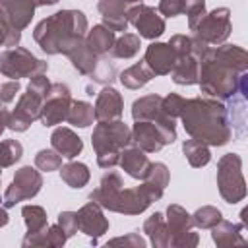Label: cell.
Returning <instances> with one entry per match:
<instances>
[{
  "label": "cell",
  "mask_w": 248,
  "mask_h": 248,
  "mask_svg": "<svg viewBox=\"0 0 248 248\" xmlns=\"http://www.w3.org/2000/svg\"><path fill=\"white\" fill-rule=\"evenodd\" d=\"M8 118H10V110L6 108L4 103H0V136H2V132L8 128Z\"/></svg>",
  "instance_id": "obj_48"
},
{
  "label": "cell",
  "mask_w": 248,
  "mask_h": 248,
  "mask_svg": "<svg viewBox=\"0 0 248 248\" xmlns=\"http://www.w3.org/2000/svg\"><path fill=\"white\" fill-rule=\"evenodd\" d=\"M143 62L153 72V76H167V74H170V70L176 62V54L169 46V43H151L145 48Z\"/></svg>",
  "instance_id": "obj_17"
},
{
  "label": "cell",
  "mask_w": 248,
  "mask_h": 248,
  "mask_svg": "<svg viewBox=\"0 0 248 248\" xmlns=\"http://www.w3.org/2000/svg\"><path fill=\"white\" fill-rule=\"evenodd\" d=\"M58 225H60V229L64 231V234L68 238L74 236L78 232V215H76V211H60Z\"/></svg>",
  "instance_id": "obj_45"
},
{
  "label": "cell",
  "mask_w": 248,
  "mask_h": 248,
  "mask_svg": "<svg viewBox=\"0 0 248 248\" xmlns=\"http://www.w3.org/2000/svg\"><path fill=\"white\" fill-rule=\"evenodd\" d=\"M217 188L227 203H238L246 198V180L242 176V159L227 153L217 163Z\"/></svg>",
  "instance_id": "obj_6"
},
{
  "label": "cell",
  "mask_w": 248,
  "mask_h": 248,
  "mask_svg": "<svg viewBox=\"0 0 248 248\" xmlns=\"http://www.w3.org/2000/svg\"><path fill=\"white\" fill-rule=\"evenodd\" d=\"M58 0H37V6H52L56 4Z\"/></svg>",
  "instance_id": "obj_50"
},
{
  "label": "cell",
  "mask_w": 248,
  "mask_h": 248,
  "mask_svg": "<svg viewBox=\"0 0 248 248\" xmlns=\"http://www.w3.org/2000/svg\"><path fill=\"white\" fill-rule=\"evenodd\" d=\"M198 70H200V60L190 52L186 56L176 58L170 70V78L178 85H194L198 83Z\"/></svg>",
  "instance_id": "obj_25"
},
{
  "label": "cell",
  "mask_w": 248,
  "mask_h": 248,
  "mask_svg": "<svg viewBox=\"0 0 248 248\" xmlns=\"http://www.w3.org/2000/svg\"><path fill=\"white\" fill-rule=\"evenodd\" d=\"M21 41V31L16 29L8 14L0 8V46H19Z\"/></svg>",
  "instance_id": "obj_35"
},
{
  "label": "cell",
  "mask_w": 248,
  "mask_h": 248,
  "mask_svg": "<svg viewBox=\"0 0 248 248\" xmlns=\"http://www.w3.org/2000/svg\"><path fill=\"white\" fill-rule=\"evenodd\" d=\"M41 188H43V176L35 167L25 165V167L17 169L12 184L4 192V198H2L4 207H14L16 203H19L23 200L35 198L41 192Z\"/></svg>",
  "instance_id": "obj_9"
},
{
  "label": "cell",
  "mask_w": 248,
  "mask_h": 248,
  "mask_svg": "<svg viewBox=\"0 0 248 248\" xmlns=\"http://www.w3.org/2000/svg\"><path fill=\"white\" fill-rule=\"evenodd\" d=\"M244 223H231L221 219L215 227H211V238L217 246L227 248V246H244L246 238L242 236Z\"/></svg>",
  "instance_id": "obj_23"
},
{
  "label": "cell",
  "mask_w": 248,
  "mask_h": 248,
  "mask_svg": "<svg viewBox=\"0 0 248 248\" xmlns=\"http://www.w3.org/2000/svg\"><path fill=\"white\" fill-rule=\"evenodd\" d=\"M153 72L147 68V64L141 60V62H136L132 64L130 68H126L124 72H120V83L126 87V89H140L143 87L145 83H149L153 79Z\"/></svg>",
  "instance_id": "obj_29"
},
{
  "label": "cell",
  "mask_w": 248,
  "mask_h": 248,
  "mask_svg": "<svg viewBox=\"0 0 248 248\" xmlns=\"http://www.w3.org/2000/svg\"><path fill=\"white\" fill-rule=\"evenodd\" d=\"M163 188L141 180L140 186L136 188H124L122 176L114 170H108L103 174L99 186L89 194V200L99 203L103 209L114 211V213H124V215H140L143 213L153 202L161 200Z\"/></svg>",
  "instance_id": "obj_3"
},
{
  "label": "cell",
  "mask_w": 248,
  "mask_h": 248,
  "mask_svg": "<svg viewBox=\"0 0 248 248\" xmlns=\"http://www.w3.org/2000/svg\"><path fill=\"white\" fill-rule=\"evenodd\" d=\"M93 110H95V120H99V122L118 120L124 110V99L114 87L108 85L99 91Z\"/></svg>",
  "instance_id": "obj_18"
},
{
  "label": "cell",
  "mask_w": 248,
  "mask_h": 248,
  "mask_svg": "<svg viewBox=\"0 0 248 248\" xmlns=\"http://www.w3.org/2000/svg\"><path fill=\"white\" fill-rule=\"evenodd\" d=\"M167 227L170 232L172 248H194L200 244L198 232H194L192 215L178 203H170L167 207Z\"/></svg>",
  "instance_id": "obj_11"
},
{
  "label": "cell",
  "mask_w": 248,
  "mask_h": 248,
  "mask_svg": "<svg viewBox=\"0 0 248 248\" xmlns=\"http://www.w3.org/2000/svg\"><path fill=\"white\" fill-rule=\"evenodd\" d=\"M114 76H116V70H114V64L110 62L108 64V60H105V56H101L99 58V64H97V68H95V72L89 76L95 83H110L112 79H114Z\"/></svg>",
  "instance_id": "obj_40"
},
{
  "label": "cell",
  "mask_w": 248,
  "mask_h": 248,
  "mask_svg": "<svg viewBox=\"0 0 248 248\" xmlns=\"http://www.w3.org/2000/svg\"><path fill=\"white\" fill-rule=\"evenodd\" d=\"M91 143L97 153V165L101 169H112L118 165L120 151L132 143V130L120 118L99 122L93 128Z\"/></svg>",
  "instance_id": "obj_5"
},
{
  "label": "cell",
  "mask_w": 248,
  "mask_h": 248,
  "mask_svg": "<svg viewBox=\"0 0 248 248\" xmlns=\"http://www.w3.org/2000/svg\"><path fill=\"white\" fill-rule=\"evenodd\" d=\"M161 101H163V97L157 95V93H151V95L136 99L134 105H132V118H134V122L136 120H151V122H155L163 130V134L167 136L169 143H172L176 140V122H174L172 116H169L161 108Z\"/></svg>",
  "instance_id": "obj_8"
},
{
  "label": "cell",
  "mask_w": 248,
  "mask_h": 248,
  "mask_svg": "<svg viewBox=\"0 0 248 248\" xmlns=\"http://www.w3.org/2000/svg\"><path fill=\"white\" fill-rule=\"evenodd\" d=\"M107 246H128V248H145V240L138 232H128L126 236H118L108 240Z\"/></svg>",
  "instance_id": "obj_46"
},
{
  "label": "cell",
  "mask_w": 248,
  "mask_h": 248,
  "mask_svg": "<svg viewBox=\"0 0 248 248\" xmlns=\"http://www.w3.org/2000/svg\"><path fill=\"white\" fill-rule=\"evenodd\" d=\"M169 46L174 50L176 58L186 56V54L192 52V37H188V35H172L170 41H169Z\"/></svg>",
  "instance_id": "obj_43"
},
{
  "label": "cell",
  "mask_w": 248,
  "mask_h": 248,
  "mask_svg": "<svg viewBox=\"0 0 248 248\" xmlns=\"http://www.w3.org/2000/svg\"><path fill=\"white\" fill-rule=\"evenodd\" d=\"M66 56L70 58L72 66H74L81 76H91V74L95 72L97 64H99V58H101V56H97V54L87 46L85 37H83L81 41H78V43L66 52Z\"/></svg>",
  "instance_id": "obj_24"
},
{
  "label": "cell",
  "mask_w": 248,
  "mask_h": 248,
  "mask_svg": "<svg viewBox=\"0 0 248 248\" xmlns=\"http://www.w3.org/2000/svg\"><path fill=\"white\" fill-rule=\"evenodd\" d=\"M89 169L85 163L79 161H72L64 167H60V178L70 186V188H83L89 182Z\"/></svg>",
  "instance_id": "obj_31"
},
{
  "label": "cell",
  "mask_w": 248,
  "mask_h": 248,
  "mask_svg": "<svg viewBox=\"0 0 248 248\" xmlns=\"http://www.w3.org/2000/svg\"><path fill=\"white\" fill-rule=\"evenodd\" d=\"M70 103H72L70 87L66 83H50V89L43 101L41 118H39L43 126H56L62 120H66Z\"/></svg>",
  "instance_id": "obj_13"
},
{
  "label": "cell",
  "mask_w": 248,
  "mask_h": 248,
  "mask_svg": "<svg viewBox=\"0 0 248 248\" xmlns=\"http://www.w3.org/2000/svg\"><path fill=\"white\" fill-rule=\"evenodd\" d=\"M182 153L186 157V161L190 163V167L194 169H200V167H205L209 161H211V151H209V145H205L203 141L200 140H186L182 143Z\"/></svg>",
  "instance_id": "obj_30"
},
{
  "label": "cell",
  "mask_w": 248,
  "mask_h": 248,
  "mask_svg": "<svg viewBox=\"0 0 248 248\" xmlns=\"http://www.w3.org/2000/svg\"><path fill=\"white\" fill-rule=\"evenodd\" d=\"M124 2H126V4H140L141 0H124Z\"/></svg>",
  "instance_id": "obj_51"
},
{
  "label": "cell",
  "mask_w": 248,
  "mask_h": 248,
  "mask_svg": "<svg viewBox=\"0 0 248 248\" xmlns=\"http://www.w3.org/2000/svg\"><path fill=\"white\" fill-rule=\"evenodd\" d=\"M50 145L52 149L60 155V157H66V159H76L81 149H83V141L81 138L70 130V128H56L50 136Z\"/></svg>",
  "instance_id": "obj_21"
},
{
  "label": "cell",
  "mask_w": 248,
  "mask_h": 248,
  "mask_svg": "<svg viewBox=\"0 0 248 248\" xmlns=\"http://www.w3.org/2000/svg\"><path fill=\"white\" fill-rule=\"evenodd\" d=\"M140 35H134V33H124L122 37H118L110 48V56L112 58H134L138 52H140Z\"/></svg>",
  "instance_id": "obj_33"
},
{
  "label": "cell",
  "mask_w": 248,
  "mask_h": 248,
  "mask_svg": "<svg viewBox=\"0 0 248 248\" xmlns=\"http://www.w3.org/2000/svg\"><path fill=\"white\" fill-rule=\"evenodd\" d=\"M19 89H21V85H19V81L17 79H12V81H6V83H2L0 85V103H12L14 99H16V95L19 93Z\"/></svg>",
  "instance_id": "obj_47"
},
{
  "label": "cell",
  "mask_w": 248,
  "mask_h": 248,
  "mask_svg": "<svg viewBox=\"0 0 248 248\" xmlns=\"http://www.w3.org/2000/svg\"><path fill=\"white\" fill-rule=\"evenodd\" d=\"M132 143L138 145L145 153H157L165 145H169V140L155 122L136 120L134 128H132Z\"/></svg>",
  "instance_id": "obj_15"
},
{
  "label": "cell",
  "mask_w": 248,
  "mask_h": 248,
  "mask_svg": "<svg viewBox=\"0 0 248 248\" xmlns=\"http://www.w3.org/2000/svg\"><path fill=\"white\" fill-rule=\"evenodd\" d=\"M95 120V110L89 103L85 101H72L68 114H66V122L76 126V128H87L91 126Z\"/></svg>",
  "instance_id": "obj_32"
},
{
  "label": "cell",
  "mask_w": 248,
  "mask_h": 248,
  "mask_svg": "<svg viewBox=\"0 0 248 248\" xmlns=\"http://www.w3.org/2000/svg\"><path fill=\"white\" fill-rule=\"evenodd\" d=\"M184 2H186L184 14L188 16V27L192 31L196 23L205 16V0H184Z\"/></svg>",
  "instance_id": "obj_41"
},
{
  "label": "cell",
  "mask_w": 248,
  "mask_h": 248,
  "mask_svg": "<svg viewBox=\"0 0 248 248\" xmlns=\"http://www.w3.org/2000/svg\"><path fill=\"white\" fill-rule=\"evenodd\" d=\"M46 95L37 93L33 89L27 87V91L19 97L16 108L10 112L8 118V128L14 132H25L35 120L41 118V108H43V101Z\"/></svg>",
  "instance_id": "obj_12"
},
{
  "label": "cell",
  "mask_w": 248,
  "mask_h": 248,
  "mask_svg": "<svg viewBox=\"0 0 248 248\" xmlns=\"http://www.w3.org/2000/svg\"><path fill=\"white\" fill-rule=\"evenodd\" d=\"M143 180H147V182H151V184H155V186L165 190L169 186V180H170L167 165L165 163H151V167H149V170H147Z\"/></svg>",
  "instance_id": "obj_39"
},
{
  "label": "cell",
  "mask_w": 248,
  "mask_h": 248,
  "mask_svg": "<svg viewBox=\"0 0 248 248\" xmlns=\"http://www.w3.org/2000/svg\"><path fill=\"white\" fill-rule=\"evenodd\" d=\"M221 219H223L221 211H219L217 207H213V205H202V207L196 209L194 215H192V223H194V227H198V229H211V227H215Z\"/></svg>",
  "instance_id": "obj_36"
},
{
  "label": "cell",
  "mask_w": 248,
  "mask_h": 248,
  "mask_svg": "<svg viewBox=\"0 0 248 248\" xmlns=\"http://www.w3.org/2000/svg\"><path fill=\"white\" fill-rule=\"evenodd\" d=\"M8 221H10V217H8V211H6V207H0V227L8 225Z\"/></svg>",
  "instance_id": "obj_49"
},
{
  "label": "cell",
  "mask_w": 248,
  "mask_h": 248,
  "mask_svg": "<svg viewBox=\"0 0 248 248\" xmlns=\"http://www.w3.org/2000/svg\"><path fill=\"white\" fill-rule=\"evenodd\" d=\"M87 33V17L79 10H60L33 29V39L46 54H66Z\"/></svg>",
  "instance_id": "obj_4"
},
{
  "label": "cell",
  "mask_w": 248,
  "mask_h": 248,
  "mask_svg": "<svg viewBox=\"0 0 248 248\" xmlns=\"http://www.w3.org/2000/svg\"><path fill=\"white\" fill-rule=\"evenodd\" d=\"M0 176H2V169H0Z\"/></svg>",
  "instance_id": "obj_52"
},
{
  "label": "cell",
  "mask_w": 248,
  "mask_h": 248,
  "mask_svg": "<svg viewBox=\"0 0 248 248\" xmlns=\"http://www.w3.org/2000/svg\"><path fill=\"white\" fill-rule=\"evenodd\" d=\"M192 31H194V37L202 39L207 45H223L232 31L231 10L215 8L211 12H205V16L196 23Z\"/></svg>",
  "instance_id": "obj_10"
},
{
  "label": "cell",
  "mask_w": 248,
  "mask_h": 248,
  "mask_svg": "<svg viewBox=\"0 0 248 248\" xmlns=\"http://www.w3.org/2000/svg\"><path fill=\"white\" fill-rule=\"evenodd\" d=\"M76 215H78V231L91 236L93 244H97V238L108 231V219L105 217L103 207L95 202L85 203L81 209L76 211Z\"/></svg>",
  "instance_id": "obj_16"
},
{
  "label": "cell",
  "mask_w": 248,
  "mask_h": 248,
  "mask_svg": "<svg viewBox=\"0 0 248 248\" xmlns=\"http://www.w3.org/2000/svg\"><path fill=\"white\" fill-rule=\"evenodd\" d=\"M35 167L43 172H50V170H58L62 167V157L54 151V149H41L35 155Z\"/></svg>",
  "instance_id": "obj_38"
},
{
  "label": "cell",
  "mask_w": 248,
  "mask_h": 248,
  "mask_svg": "<svg viewBox=\"0 0 248 248\" xmlns=\"http://www.w3.org/2000/svg\"><path fill=\"white\" fill-rule=\"evenodd\" d=\"M248 81V52L238 45H217L200 58L198 83L202 93L213 99H231L238 95L240 85Z\"/></svg>",
  "instance_id": "obj_1"
},
{
  "label": "cell",
  "mask_w": 248,
  "mask_h": 248,
  "mask_svg": "<svg viewBox=\"0 0 248 248\" xmlns=\"http://www.w3.org/2000/svg\"><path fill=\"white\" fill-rule=\"evenodd\" d=\"M0 8L8 14V17L16 25V29L23 31L25 27H29V23L35 16L37 0H0Z\"/></svg>",
  "instance_id": "obj_22"
},
{
  "label": "cell",
  "mask_w": 248,
  "mask_h": 248,
  "mask_svg": "<svg viewBox=\"0 0 248 248\" xmlns=\"http://www.w3.org/2000/svg\"><path fill=\"white\" fill-rule=\"evenodd\" d=\"M184 8H186L184 0H161L157 12L165 17H176V16L184 14Z\"/></svg>",
  "instance_id": "obj_44"
},
{
  "label": "cell",
  "mask_w": 248,
  "mask_h": 248,
  "mask_svg": "<svg viewBox=\"0 0 248 248\" xmlns=\"http://www.w3.org/2000/svg\"><path fill=\"white\" fill-rule=\"evenodd\" d=\"M178 118L182 120L186 134L194 140L203 141L205 145L221 147L229 143L232 138L229 110L219 99L213 97L184 99V107Z\"/></svg>",
  "instance_id": "obj_2"
},
{
  "label": "cell",
  "mask_w": 248,
  "mask_h": 248,
  "mask_svg": "<svg viewBox=\"0 0 248 248\" xmlns=\"http://www.w3.org/2000/svg\"><path fill=\"white\" fill-rule=\"evenodd\" d=\"M126 19L128 23H132L140 37L143 39H157L165 33V19L159 16V12L153 6L147 4H134L132 8L126 10Z\"/></svg>",
  "instance_id": "obj_14"
},
{
  "label": "cell",
  "mask_w": 248,
  "mask_h": 248,
  "mask_svg": "<svg viewBox=\"0 0 248 248\" xmlns=\"http://www.w3.org/2000/svg\"><path fill=\"white\" fill-rule=\"evenodd\" d=\"M68 240V236L64 234V231L60 229V225H50L46 227L45 231L37 232V234H31L21 240V246L23 248H35V246H48V248H60L64 246V242Z\"/></svg>",
  "instance_id": "obj_26"
},
{
  "label": "cell",
  "mask_w": 248,
  "mask_h": 248,
  "mask_svg": "<svg viewBox=\"0 0 248 248\" xmlns=\"http://www.w3.org/2000/svg\"><path fill=\"white\" fill-rule=\"evenodd\" d=\"M23 155V145L17 140H4L0 141V169L16 165Z\"/></svg>",
  "instance_id": "obj_37"
},
{
  "label": "cell",
  "mask_w": 248,
  "mask_h": 248,
  "mask_svg": "<svg viewBox=\"0 0 248 248\" xmlns=\"http://www.w3.org/2000/svg\"><path fill=\"white\" fill-rule=\"evenodd\" d=\"M143 232L149 236V240L155 248H169L170 246V232H169V227H167L163 213L155 211L151 217H147L143 223Z\"/></svg>",
  "instance_id": "obj_27"
},
{
  "label": "cell",
  "mask_w": 248,
  "mask_h": 248,
  "mask_svg": "<svg viewBox=\"0 0 248 248\" xmlns=\"http://www.w3.org/2000/svg\"><path fill=\"white\" fill-rule=\"evenodd\" d=\"M48 64L41 58H37L31 50L23 46H14L4 52H0V74L12 79L19 78H33L39 74H45Z\"/></svg>",
  "instance_id": "obj_7"
},
{
  "label": "cell",
  "mask_w": 248,
  "mask_h": 248,
  "mask_svg": "<svg viewBox=\"0 0 248 248\" xmlns=\"http://www.w3.org/2000/svg\"><path fill=\"white\" fill-rule=\"evenodd\" d=\"M182 107H184V97H180L178 93H169V95L163 97V101H161V108H163L169 116H172V118H178V116H180Z\"/></svg>",
  "instance_id": "obj_42"
},
{
  "label": "cell",
  "mask_w": 248,
  "mask_h": 248,
  "mask_svg": "<svg viewBox=\"0 0 248 248\" xmlns=\"http://www.w3.org/2000/svg\"><path fill=\"white\" fill-rule=\"evenodd\" d=\"M118 165L122 167V170L128 176H132L136 180H143L147 170H149V167H151V161L147 159L145 151H141L138 145H132V147L128 145V147H124L120 151Z\"/></svg>",
  "instance_id": "obj_19"
},
{
  "label": "cell",
  "mask_w": 248,
  "mask_h": 248,
  "mask_svg": "<svg viewBox=\"0 0 248 248\" xmlns=\"http://www.w3.org/2000/svg\"><path fill=\"white\" fill-rule=\"evenodd\" d=\"M97 10L103 17V25L108 27L110 31H126L128 29V19H126V10L128 4L124 0H99Z\"/></svg>",
  "instance_id": "obj_20"
},
{
  "label": "cell",
  "mask_w": 248,
  "mask_h": 248,
  "mask_svg": "<svg viewBox=\"0 0 248 248\" xmlns=\"http://www.w3.org/2000/svg\"><path fill=\"white\" fill-rule=\"evenodd\" d=\"M114 41H116L114 31H110V29L105 27V25H93V29L85 33V43H87V46H89L97 56H107V54H110V48H112Z\"/></svg>",
  "instance_id": "obj_28"
},
{
  "label": "cell",
  "mask_w": 248,
  "mask_h": 248,
  "mask_svg": "<svg viewBox=\"0 0 248 248\" xmlns=\"http://www.w3.org/2000/svg\"><path fill=\"white\" fill-rule=\"evenodd\" d=\"M21 215H23V221H25V227H27V236L37 234V232H41L48 227L46 211L41 205H23Z\"/></svg>",
  "instance_id": "obj_34"
}]
</instances>
